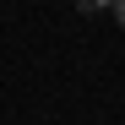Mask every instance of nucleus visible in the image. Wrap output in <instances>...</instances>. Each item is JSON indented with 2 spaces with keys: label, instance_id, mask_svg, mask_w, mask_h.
<instances>
[{
  "label": "nucleus",
  "instance_id": "obj_1",
  "mask_svg": "<svg viewBox=\"0 0 125 125\" xmlns=\"http://www.w3.org/2000/svg\"><path fill=\"white\" fill-rule=\"evenodd\" d=\"M76 6H82V11H98V6L109 11V0H76Z\"/></svg>",
  "mask_w": 125,
  "mask_h": 125
},
{
  "label": "nucleus",
  "instance_id": "obj_2",
  "mask_svg": "<svg viewBox=\"0 0 125 125\" xmlns=\"http://www.w3.org/2000/svg\"><path fill=\"white\" fill-rule=\"evenodd\" d=\"M109 11L120 16V27H125V0H109Z\"/></svg>",
  "mask_w": 125,
  "mask_h": 125
}]
</instances>
